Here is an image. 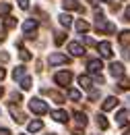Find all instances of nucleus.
<instances>
[{"mask_svg":"<svg viewBox=\"0 0 130 135\" xmlns=\"http://www.w3.org/2000/svg\"><path fill=\"white\" fill-rule=\"evenodd\" d=\"M29 110L35 112V114H46L48 112V104L44 100H39V98H31L29 100Z\"/></svg>","mask_w":130,"mask_h":135,"instance_id":"1","label":"nucleus"},{"mask_svg":"<svg viewBox=\"0 0 130 135\" xmlns=\"http://www.w3.org/2000/svg\"><path fill=\"white\" fill-rule=\"evenodd\" d=\"M54 81L58 85H62V87H66V85L72 81V73H70V71H60V73H56Z\"/></svg>","mask_w":130,"mask_h":135,"instance_id":"2","label":"nucleus"},{"mask_svg":"<svg viewBox=\"0 0 130 135\" xmlns=\"http://www.w3.org/2000/svg\"><path fill=\"white\" fill-rule=\"evenodd\" d=\"M95 29H97V31H105V33H114L116 25L114 23H107L105 19H97V21H95Z\"/></svg>","mask_w":130,"mask_h":135,"instance_id":"3","label":"nucleus"},{"mask_svg":"<svg viewBox=\"0 0 130 135\" xmlns=\"http://www.w3.org/2000/svg\"><path fill=\"white\" fill-rule=\"evenodd\" d=\"M70 58L66 56V54H60V52H54V54H50V58H48V62L52 65V67H56V65H66Z\"/></svg>","mask_w":130,"mask_h":135,"instance_id":"4","label":"nucleus"},{"mask_svg":"<svg viewBox=\"0 0 130 135\" xmlns=\"http://www.w3.org/2000/svg\"><path fill=\"white\" fill-rule=\"evenodd\" d=\"M23 31H25V35H27V37H33L31 33H35V31H37V21H35V19H27V21L23 23Z\"/></svg>","mask_w":130,"mask_h":135,"instance_id":"5","label":"nucleus"},{"mask_svg":"<svg viewBox=\"0 0 130 135\" xmlns=\"http://www.w3.org/2000/svg\"><path fill=\"white\" fill-rule=\"evenodd\" d=\"M97 50L101 52V56H103V58H112V54H114L110 42H99V44H97Z\"/></svg>","mask_w":130,"mask_h":135,"instance_id":"6","label":"nucleus"},{"mask_svg":"<svg viewBox=\"0 0 130 135\" xmlns=\"http://www.w3.org/2000/svg\"><path fill=\"white\" fill-rule=\"evenodd\" d=\"M62 6H64V11H79V13H85L83 4H79L77 0H64V2H62Z\"/></svg>","mask_w":130,"mask_h":135,"instance_id":"7","label":"nucleus"},{"mask_svg":"<svg viewBox=\"0 0 130 135\" xmlns=\"http://www.w3.org/2000/svg\"><path fill=\"white\" fill-rule=\"evenodd\" d=\"M87 69H89L93 75H99V71L103 69V62H101L99 58H93V60H89V62H87Z\"/></svg>","mask_w":130,"mask_h":135,"instance_id":"8","label":"nucleus"},{"mask_svg":"<svg viewBox=\"0 0 130 135\" xmlns=\"http://www.w3.org/2000/svg\"><path fill=\"white\" fill-rule=\"evenodd\" d=\"M68 52H70L72 56H83V54H85V48H83L79 42H70V44H68Z\"/></svg>","mask_w":130,"mask_h":135,"instance_id":"9","label":"nucleus"},{"mask_svg":"<svg viewBox=\"0 0 130 135\" xmlns=\"http://www.w3.org/2000/svg\"><path fill=\"white\" fill-rule=\"evenodd\" d=\"M110 73H112L114 77H122V75H124V65H122V62H112V65H110Z\"/></svg>","mask_w":130,"mask_h":135,"instance_id":"10","label":"nucleus"},{"mask_svg":"<svg viewBox=\"0 0 130 135\" xmlns=\"http://www.w3.org/2000/svg\"><path fill=\"white\" fill-rule=\"evenodd\" d=\"M52 118H54L56 123H66V120H68V112H66V110H54V112H52Z\"/></svg>","mask_w":130,"mask_h":135,"instance_id":"11","label":"nucleus"},{"mask_svg":"<svg viewBox=\"0 0 130 135\" xmlns=\"http://www.w3.org/2000/svg\"><path fill=\"white\" fill-rule=\"evenodd\" d=\"M79 85H81L83 89H91V87H93V79H91L89 75H81V77H79Z\"/></svg>","mask_w":130,"mask_h":135,"instance_id":"12","label":"nucleus"},{"mask_svg":"<svg viewBox=\"0 0 130 135\" xmlns=\"http://www.w3.org/2000/svg\"><path fill=\"white\" fill-rule=\"evenodd\" d=\"M116 106H118V98H116V96L105 98V102H103V110H114Z\"/></svg>","mask_w":130,"mask_h":135,"instance_id":"13","label":"nucleus"},{"mask_svg":"<svg viewBox=\"0 0 130 135\" xmlns=\"http://www.w3.org/2000/svg\"><path fill=\"white\" fill-rule=\"evenodd\" d=\"M116 123H118L120 127H124V125L128 123V112H126V110H120V112L116 114Z\"/></svg>","mask_w":130,"mask_h":135,"instance_id":"14","label":"nucleus"},{"mask_svg":"<svg viewBox=\"0 0 130 135\" xmlns=\"http://www.w3.org/2000/svg\"><path fill=\"white\" fill-rule=\"evenodd\" d=\"M58 19H60V25H62V27H66V29L72 25V17H70L68 13H62V15H60Z\"/></svg>","mask_w":130,"mask_h":135,"instance_id":"15","label":"nucleus"},{"mask_svg":"<svg viewBox=\"0 0 130 135\" xmlns=\"http://www.w3.org/2000/svg\"><path fill=\"white\" fill-rule=\"evenodd\" d=\"M44 94H48L50 98H54V100L58 102V104H62V102H64V96H62V94H58V91H50V89H44Z\"/></svg>","mask_w":130,"mask_h":135,"instance_id":"16","label":"nucleus"},{"mask_svg":"<svg viewBox=\"0 0 130 135\" xmlns=\"http://www.w3.org/2000/svg\"><path fill=\"white\" fill-rule=\"evenodd\" d=\"M10 114H13V120H15V123H25V114H23V112H17L15 106L10 108Z\"/></svg>","mask_w":130,"mask_h":135,"instance_id":"17","label":"nucleus"},{"mask_svg":"<svg viewBox=\"0 0 130 135\" xmlns=\"http://www.w3.org/2000/svg\"><path fill=\"white\" fill-rule=\"evenodd\" d=\"M41 127H44V123H41V120H31V123L27 125V129H29L31 133H35V131H39Z\"/></svg>","mask_w":130,"mask_h":135,"instance_id":"18","label":"nucleus"},{"mask_svg":"<svg viewBox=\"0 0 130 135\" xmlns=\"http://www.w3.org/2000/svg\"><path fill=\"white\" fill-rule=\"evenodd\" d=\"M77 31H79V33L89 31V23H87V21H83V19H79V21H77Z\"/></svg>","mask_w":130,"mask_h":135,"instance_id":"19","label":"nucleus"},{"mask_svg":"<svg viewBox=\"0 0 130 135\" xmlns=\"http://www.w3.org/2000/svg\"><path fill=\"white\" fill-rule=\"evenodd\" d=\"M120 44H122V46H128L130 44V29H126V31L120 33Z\"/></svg>","mask_w":130,"mask_h":135,"instance_id":"20","label":"nucleus"},{"mask_svg":"<svg viewBox=\"0 0 130 135\" xmlns=\"http://www.w3.org/2000/svg\"><path fill=\"white\" fill-rule=\"evenodd\" d=\"M10 8H13V6H10L8 2H0V17H6V15L10 13Z\"/></svg>","mask_w":130,"mask_h":135,"instance_id":"21","label":"nucleus"},{"mask_svg":"<svg viewBox=\"0 0 130 135\" xmlns=\"http://www.w3.org/2000/svg\"><path fill=\"white\" fill-rule=\"evenodd\" d=\"M74 118H77V123H79L81 127L87 125V114H85V112H74Z\"/></svg>","mask_w":130,"mask_h":135,"instance_id":"22","label":"nucleus"},{"mask_svg":"<svg viewBox=\"0 0 130 135\" xmlns=\"http://www.w3.org/2000/svg\"><path fill=\"white\" fill-rule=\"evenodd\" d=\"M97 125H99V129H107V127H110L107 118L103 117V114H97Z\"/></svg>","mask_w":130,"mask_h":135,"instance_id":"23","label":"nucleus"},{"mask_svg":"<svg viewBox=\"0 0 130 135\" xmlns=\"http://www.w3.org/2000/svg\"><path fill=\"white\" fill-rule=\"evenodd\" d=\"M23 73H25V67H23V65H19V67L13 71V79H21V77H23Z\"/></svg>","mask_w":130,"mask_h":135,"instance_id":"24","label":"nucleus"},{"mask_svg":"<svg viewBox=\"0 0 130 135\" xmlns=\"http://www.w3.org/2000/svg\"><path fill=\"white\" fill-rule=\"evenodd\" d=\"M31 83H33L31 77H23V79H21V89H29V87H31Z\"/></svg>","mask_w":130,"mask_h":135,"instance_id":"25","label":"nucleus"},{"mask_svg":"<svg viewBox=\"0 0 130 135\" xmlns=\"http://www.w3.org/2000/svg\"><path fill=\"white\" fill-rule=\"evenodd\" d=\"M68 98L74 100V102H79L81 100V91H79V89H70V91H68Z\"/></svg>","mask_w":130,"mask_h":135,"instance_id":"26","label":"nucleus"},{"mask_svg":"<svg viewBox=\"0 0 130 135\" xmlns=\"http://www.w3.org/2000/svg\"><path fill=\"white\" fill-rule=\"evenodd\" d=\"M4 27H6V29H13V27H17V19L6 17V21H4Z\"/></svg>","mask_w":130,"mask_h":135,"instance_id":"27","label":"nucleus"},{"mask_svg":"<svg viewBox=\"0 0 130 135\" xmlns=\"http://www.w3.org/2000/svg\"><path fill=\"white\" fill-rule=\"evenodd\" d=\"M120 89H130V79H126V77H120Z\"/></svg>","mask_w":130,"mask_h":135,"instance_id":"28","label":"nucleus"},{"mask_svg":"<svg viewBox=\"0 0 130 135\" xmlns=\"http://www.w3.org/2000/svg\"><path fill=\"white\" fill-rule=\"evenodd\" d=\"M21 58H23V60H31V54H29V50L21 48Z\"/></svg>","mask_w":130,"mask_h":135,"instance_id":"29","label":"nucleus"},{"mask_svg":"<svg viewBox=\"0 0 130 135\" xmlns=\"http://www.w3.org/2000/svg\"><path fill=\"white\" fill-rule=\"evenodd\" d=\"M17 2H19V6H21L23 11H27V8H29V0H17Z\"/></svg>","mask_w":130,"mask_h":135,"instance_id":"30","label":"nucleus"},{"mask_svg":"<svg viewBox=\"0 0 130 135\" xmlns=\"http://www.w3.org/2000/svg\"><path fill=\"white\" fill-rule=\"evenodd\" d=\"M54 42H56V44L60 46V44L64 42V33H56V40H54Z\"/></svg>","mask_w":130,"mask_h":135,"instance_id":"31","label":"nucleus"},{"mask_svg":"<svg viewBox=\"0 0 130 135\" xmlns=\"http://www.w3.org/2000/svg\"><path fill=\"white\" fill-rule=\"evenodd\" d=\"M89 98H91V100H97V98H99V91H97V89H95V91H91V94H89Z\"/></svg>","mask_w":130,"mask_h":135,"instance_id":"32","label":"nucleus"},{"mask_svg":"<svg viewBox=\"0 0 130 135\" xmlns=\"http://www.w3.org/2000/svg\"><path fill=\"white\" fill-rule=\"evenodd\" d=\"M85 44H87V46H97V44H95L91 37H85Z\"/></svg>","mask_w":130,"mask_h":135,"instance_id":"33","label":"nucleus"},{"mask_svg":"<svg viewBox=\"0 0 130 135\" xmlns=\"http://www.w3.org/2000/svg\"><path fill=\"white\" fill-rule=\"evenodd\" d=\"M0 62H8V54H0Z\"/></svg>","mask_w":130,"mask_h":135,"instance_id":"34","label":"nucleus"},{"mask_svg":"<svg viewBox=\"0 0 130 135\" xmlns=\"http://www.w3.org/2000/svg\"><path fill=\"white\" fill-rule=\"evenodd\" d=\"M126 21H130V4L126 6Z\"/></svg>","mask_w":130,"mask_h":135,"instance_id":"35","label":"nucleus"},{"mask_svg":"<svg viewBox=\"0 0 130 135\" xmlns=\"http://www.w3.org/2000/svg\"><path fill=\"white\" fill-rule=\"evenodd\" d=\"M0 135H10V131L8 129H0Z\"/></svg>","mask_w":130,"mask_h":135,"instance_id":"36","label":"nucleus"},{"mask_svg":"<svg viewBox=\"0 0 130 135\" xmlns=\"http://www.w3.org/2000/svg\"><path fill=\"white\" fill-rule=\"evenodd\" d=\"M4 75H6V73H4V69L0 67V81H2V79H4Z\"/></svg>","mask_w":130,"mask_h":135,"instance_id":"37","label":"nucleus"},{"mask_svg":"<svg viewBox=\"0 0 130 135\" xmlns=\"http://www.w3.org/2000/svg\"><path fill=\"white\" fill-rule=\"evenodd\" d=\"M103 2H112V0H103Z\"/></svg>","mask_w":130,"mask_h":135,"instance_id":"38","label":"nucleus"},{"mask_svg":"<svg viewBox=\"0 0 130 135\" xmlns=\"http://www.w3.org/2000/svg\"><path fill=\"white\" fill-rule=\"evenodd\" d=\"M0 96H2V87H0Z\"/></svg>","mask_w":130,"mask_h":135,"instance_id":"39","label":"nucleus"},{"mask_svg":"<svg viewBox=\"0 0 130 135\" xmlns=\"http://www.w3.org/2000/svg\"><path fill=\"white\" fill-rule=\"evenodd\" d=\"M126 135H130V131H128V133H126Z\"/></svg>","mask_w":130,"mask_h":135,"instance_id":"40","label":"nucleus"}]
</instances>
